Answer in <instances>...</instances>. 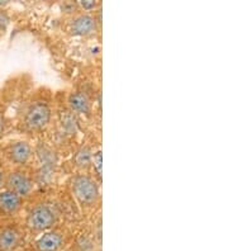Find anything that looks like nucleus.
<instances>
[{"mask_svg":"<svg viewBox=\"0 0 228 251\" xmlns=\"http://www.w3.org/2000/svg\"><path fill=\"white\" fill-rule=\"evenodd\" d=\"M53 116L52 105L47 99H33L22 114V128L28 133H40L50 126Z\"/></svg>","mask_w":228,"mask_h":251,"instance_id":"obj_1","label":"nucleus"},{"mask_svg":"<svg viewBox=\"0 0 228 251\" xmlns=\"http://www.w3.org/2000/svg\"><path fill=\"white\" fill-rule=\"evenodd\" d=\"M71 192L84 207H93L101 201V185L88 173H77L70 183Z\"/></svg>","mask_w":228,"mask_h":251,"instance_id":"obj_2","label":"nucleus"},{"mask_svg":"<svg viewBox=\"0 0 228 251\" xmlns=\"http://www.w3.org/2000/svg\"><path fill=\"white\" fill-rule=\"evenodd\" d=\"M58 213L55 207L47 203H38L29 209L25 218V225L30 231L46 232L57 222Z\"/></svg>","mask_w":228,"mask_h":251,"instance_id":"obj_3","label":"nucleus"},{"mask_svg":"<svg viewBox=\"0 0 228 251\" xmlns=\"http://www.w3.org/2000/svg\"><path fill=\"white\" fill-rule=\"evenodd\" d=\"M36 184L34 180L21 169H15L5 175L4 181V189L13 192L14 194L19 196L21 198H27L34 192Z\"/></svg>","mask_w":228,"mask_h":251,"instance_id":"obj_4","label":"nucleus"},{"mask_svg":"<svg viewBox=\"0 0 228 251\" xmlns=\"http://www.w3.org/2000/svg\"><path fill=\"white\" fill-rule=\"evenodd\" d=\"M99 29V22L91 13H79L71 19L69 31L75 37H90Z\"/></svg>","mask_w":228,"mask_h":251,"instance_id":"obj_5","label":"nucleus"},{"mask_svg":"<svg viewBox=\"0 0 228 251\" xmlns=\"http://www.w3.org/2000/svg\"><path fill=\"white\" fill-rule=\"evenodd\" d=\"M5 156L14 165L25 166L33 156V147L27 140H17L8 145Z\"/></svg>","mask_w":228,"mask_h":251,"instance_id":"obj_6","label":"nucleus"},{"mask_svg":"<svg viewBox=\"0 0 228 251\" xmlns=\"http://www.w3.org/2000/svg\"><path fill=\"white\" fill-rule=\"evenodd\" d=\"M23 204L25 199L19 196L6 189L0 190V217H14L22 211Z\"/></svg>","mask_w":228,"mask_h":251,"instance_id":"obj_7","label":"nucleus"},{"mask_svg":"<svg viewBox=\"0 0 228 251\" xmlns=\"http://www.w3.org/2000/svg\"><path fill=\"white\" fill-rule=\"evenodd\" d=\"M67 105L71 112L76 114H82V116H89L93 108L90 97L82 90L71 92L67 97Z\"/></svg>","mask_w":228,"mask_h":251,"instance_id":"obj_8","label":"nucleus"},{"mask_svg":"<svg viewBox=\"0 0 228 251\" xmlns=\"http://www.w3.org/2000/svg\"><path fill=\"white\" fill-rule=\"evenodd\" d=\"M64 245V237L57 231H46L37 239L36 248L38 251H58Z\"/></svg>","mask_w":228,"mask_h":251,"instance_id":"obj_9","label":"nucleus"},{"mask_svg":"<svg viewBox=\"0 0 228 251\" xmlns=\"http://www.w3.org/2000/svg\"><path fill=\"white\" fill-rule=\"evenodd\" d=\"M21 233L17 227H5L0 231V251H14L19 245Z\"/></svg>","mask_w":228,"mask_h":251,"instance_id":"obj_10","label":"nucleus"},{"mask_svg":"<svg viewBox=\"0 0 228 251\" xmlns=\"http://www.w3.org/2000/svg\"><path fill=\"white\" fill-rule=\"evenodd\" d=\"M91 159H93V150L88 145L81 146L75 151L74 155V164L80 170V173H86L91 168Z\"/></svg>","mask_w":228,"mask_h":251,"instance_id":"obj_11","label":"nucleus"},{"mask_svg":"<svg viewBox=\"0 0 228 251\" xmlns=\"http://www.w3.org/2000/svg\"><path fill=\"white\" fill-rule=\"evenodd\" d=\"M76 5H77V8H80V9L84 10L85 13H91L93 10H95L97 8L101 6V3L97 1V0H77V1H76Z\"/></svg>","mask_w":228,"mask_h":251,"instance_id":"obj_12","label":"nucleus"},{"mask_svg":"<svg viewBox=\"0 0 228 251\" xmlns=\"http://www.w3.org/2000/svg\"><path fill=\"white\" fill-rule=\"evenodd\" d=\"M103 159H101V150H98L93 152V159H91V168L94 169V172L97 173L98 176H101V169H103Z\"/></svg>","mask_w":228,"mask_h":251,"instance_id":"obj_13","label":"nucleus"},{"mask_svg":"<svg viewBox=\"0 0 228 251\" xmlns=\"http://www.w3.org/2000/svg\"><path fill=\"white\" fill-rule=\"evenodd\" d=\"M5 117H4V114L0 112V138L3 137L4 132H5Z\"/></svg>","mask_w":228,"mask_h":251,"instance_id":"obj_14","label":"nucleus"},{"mask_svg":"<svg viewBox=\"0 0 228 251\" xmlns=\"http://www.w3.org/2000/svg\"><path fill=\"white\" fill-rule=\"evenodd\" d=\"M5 172H4L3 169L0 168V190L4 188V181H5Z\"/></svg>","mask_w":228,"mask_h":251,"instance_id":"obj_15","label":"nucleus"},{"mask_svg":"<svg viewBox=\"0 0 228 251\" xmlns=\"http://www.w3.org/2000/svg\"><path fill=\"white\" fill-rule=\"evenodd\" d=\"M8 4V1H0V6H5Z\"/></svg>","mask_w":228,"mask_h":251,"instance_id":"obj_16","label":"nucleus"}]
</instances>
